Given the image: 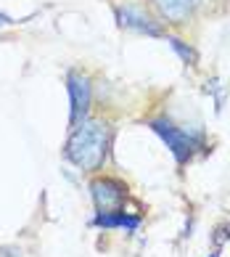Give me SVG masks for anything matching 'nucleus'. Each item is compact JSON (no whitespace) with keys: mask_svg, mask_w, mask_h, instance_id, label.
<instances>
[{"mask_svg":"<svg viewBox=\"0 0 230 257\" xmlns=\"http://www.w3.org/2000/svg\"><path fill=\"white\" fill-rule=\"evenodd\" d=\"M66 96H69V127H77L82 119L90 117V103H93V85L90 77L77 69L66 72Z\"/></svg>","mask_w":230,"mask_h":257,"instance_id":"7ed1b4c3","label":"nucleus"},{"mask_svg":"<svg viewBox=\"0 0 230 257\" xmlns=\"http://www.w3.org/2000/svg\"><path fill=\"white\" fill-rule=\"evenodd\" d=\"M164 40L169 43V48L177 53V59L183 61L185 66H198V53H196V48L190 43H185L183 37H175V35H167Z\"/></svg>","mask_w":230,"mask_h":257,"instance_id":"6e6552de","label":"nucleus"},{"mask_svg":"<svg viewBox=\"0 0 230 257\" xmlns=\"http://www.w3.org/2000/svg\"><path fill=\"white\" fill-rule=\"evenodd\" d=\"M148 3L167 24H185L196 11V0H148Z\"/></svg>","mask_w":230,"mask_h":257,"instance_id":"0eeeda50","label":"nucleus"},{"mask_svg":"<svg viewBox=\"0 0 230 257\" xmlns=\"http://www.w3.org/2000/svg\"><path fill=\"white\" fill-rule=\"evenodd\" d=\"M90 225L93 228H101V231H117L122 228L124 233H138L140 225H143V217L135 215V212H127V209H109V212H98L95 209V215L90 217Z\"/></svg>","mask_w":230,"mask_h":257,"instance_id":"423d86ee","label":"nucleus"},{"mask_svg":"<svg viewBox=\"0 0 230 257\" xmlns=\"http://www.w3.org/2000/svg\"><path fill=\"white\" fill-rule=\"evenodd\" d=\"M209 257H219V249H212V252H209Z\"/></svg>","mask_w":230,"mask_h":257,"instance_id":"ddd939ff","label":"nucleus"},{"mask_svg":"<svg viewBox=\"0 0 230 257\" xmlns=\"http://www.w3.org/2000/svg\"><path fill=\"white\" fill-rule=\"evenodd\" d=\"M111 130L98 119H82L77 127L66 133V144L61 149L64 159L82 173H98L109 159L111 149Z\"/></svg>","mask_w":230,"mask_h":257,"instance_id":"f257e3e1","label":"nucleus"},{"mask_svg":"<svg viewBox=\"0 0 230 257\" xmlns=\"http://www.w3.org/2000/svg\"><path fill=\"white\" fill-rule=\"evenodd\" d=\"M206 93H212L214 96V111L219 114L225 106V96H222V88H219V80H209L206 82Z\"/></svg>","mask_w":230,"mask_h":257,"instance_id":"1a4fd4ad","label":"nucleus"},{"mask_svg":"<svg viewBox=\"0 0 230 257\" xmlns=\"http://www.w3.org/2000/svg\"><path fill=\"white\" fill-rule=\"evenodd\" d=\"M14 24H16V22H14L8 14H0V30H3V27H14Z\"/></svg>","mask_w":230,"mask_h":257,"instance_id":"f8f14e48","label":"nucleus"},{"mask_svg":"<svg viewBox=\"0 0 230 257\" xmlns=\"http://www.w3.org/2000/svg\"><path fill=\"white\" fill-rule=\"evenodd\" d=\"M114 16H117V24L122 30L146 35V37H167V32L161 30V22L156 16H151L143 6L138 3H124L114 8Z\"/></svg>","mask_w":230,"mask_h":257,"instance_id":"20e7f679","label":"nucleus"},{"mask_svg":"<svg viewBox=\"0 0 230 257\" xmlns=\"http://www.w3.org/2000/svg\"><path fill=\"white\" fill-rule=\"evenodd\" d=\"M0 257H24V252L14 244H3L0 246Z\"/></svg>","mask_w":230,"mask_h":257,"instance_id":"9b49d317","label":"nucleus"},{"mask_svg":"<svg viewBox=\"0 0 230 257\" xmlns=\"http://www.w3.org/2000/svg\"><path fill=\"white\" fill-rule=\"evenodd\" d=\"M148 130L161 141V144L167 146V151L172 154V159H175L177 167H185L188 162L196 157V151H206L204 130H185V127H177L175 122L167 119V117L148 119Z\"/></svg>","mask_w":230,"mask_h":257,"instance_id":"f03ea898","label":"nucleus"},{"mask_svg":"<svg viewBox=\"0 0 230 257\" xmlns=\"http://www.w3.org/2000/svg\"><path fill=\"white\" fill-rule=\"evenodd\" d=\"M88 191H90V199H93V204H95L98 212L122 209L124 202H127V186H124L122 180H117V178H109V175L93 178Z\"/></svg>","mask_w":230,"mask_h":257,"instance_id":"39448f33","label":"nucleus"},{"mask_svg":"<svg viewBox=\"0 0 230 257\" xmlns=\"http://www.w3.org/2000/svg\"><path fill=\"white\" fill-rule=\"evenodd\" d=\"M230 239V225H217L214 228V233H212V244H214V249H222V244Z\"/></svg>","mask_w":230,"mask_h":257,"instance_id":"9d476101","label":"nucleus"}]
</instances>
